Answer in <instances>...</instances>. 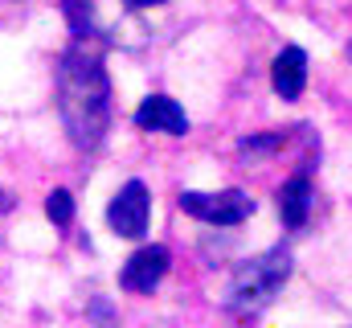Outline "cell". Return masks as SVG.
Returning a JSON list of instances; mask_svg holds the SVG:
<instances>
[{
	"label": "cell",
	"instance_id": "5bb4252c",
	"mask_svg": "<svg viewBox=\"0 0 352 328\" xmlns=\"http://www.w3.org/2000/svg\"><path fill=\"white\" fill-rule=\"evenodd\" d=\"M349 58H352V45H349Z\"/></svg>",
	"mask_w": 352,
	"mask_h": 328
},
{
	"label": "cell",
	"instance_id": "5b68a950",
	"mask_svg": "<svg viewBox=\"0 0 352 328\" xmlns=\"http://www.w3.org/2000/svg\"><path fill=\"white\" fill-rule=\"evenodd\" d=\"M164 275H168V250H164V246H140V250L123 263L119 283H123V291L144 296V291H152Z\"/></svg>",
	"mask_w": 352,
	"mask_h": 328
},
{
	"label": "cell",
	"instance_id": "52a82bcc",
	"mask_svg": "<svg viewBox=\"0 0 352 328\" xmlns=\"http://www.w3.org/2000/svg\"><path fill=\"white\" fill-rule=\"evenodd\" d=\"M270 82H274V90L283 99H299L303 94V82H307V54L299 45H287L274 58V66H270Z\"/></svg>",
	"mask_w": 352,
	"mask_h": 328
},
{
	"label": "cell",
	"instance_id": "8992f818",
	"mask_svg": "<svg viewBox=\"0 0 352 328\" xmlns=\"http://www.w3.org/2000/svg\"><path fill=\"white\" fill-rule=\"evenodd\" d=\"M135 123L144 127V132H164V136H184L188 132V115H184V107L168 99V94H152V99H144L140 103V111H135Z\"/></svg>",
	"mask_w": 352,
	"mask_h": 328
},
{
	"label": "cell",
	"instance_id": "4fadbf2b",
	"mask_svg": "<svg viewBox=\"0 0 352 328\" xmlns=\"http://www.w3.org/2000/svg\"><path fill=\"white\" fill-rule=\"evenodd\" d=\"M0 209H8V193L4 189H0Z\"/></svg>",
	"mask_w": 352,
	"mask_h": 328
},
{
	"label": "cell",
	"instance_id": "3957f363",
	"mask_svg": "<svg viewBox=\"0 0 352 328\" xmlns=\"http://www.w3.org/2000/svg\"><path fill=\"white\" fill-rule=\"evenodd\" d=\"M180 209L197 222L209 226H242L254 214V201L242 189H226V193H180Z\"/></svg>",
	"mask_w": 352,
	"mask_h": 328
},
{
	"label": "cell",
	"instance_id": "277c9868",
	"mask_svg": "<svg viewBox=\"0 0 352 328\" xmlns=\"http://www.w3.org/2000/svg\"><path fill=\"white\" fill-rule=\"evenodd\" d=\"M148 214H152V197L140 181H127L107 205V222L119 238H140L148 230Z\"/></svg>",
	"mask_w": 352,
	"mask_h": 328
},
{
	"label": "cell",
	"instance_id": "7c38bea8",
	"mask_svg": "<svg viewBox=\"0 0 352 328\" xmlns=\"http://www.w3.org/2000/svg\"><path fill=\"white\" fill-rule=\"evenodd\" d=\"M131 8H152V4H164V0H127Z\"/></svg>",
	"mask_w": 352,
	"mask_h": 328
},
{
	"label": "cell",
	"instance_id": "7a4b0ae2",
	"mask_svg": "<svg viewBox=\"0 0 352 328\" xmlns=\"http://www.w3.org/2000/svg\"><path fill=\"white\" fill-rule=\"evenodd\" d=\"M287 275H291V254L287 250H266L258 258H246L234 271L230 287H226V312L230 316H258L278 296Z\"/></svg>",
	"mask_w": 352,
	"mask_h": 328
},
{
	"label": "cell",
	"instance_id": "30bf717a",
	"mask_svg": "<svg viewBox=\"0 0 352 328\" xmlns=\"http://www.w3.org/2000/svg\"><path fill=\"white\" fill-rule=\"evenodd\" d=\"M62 12H66L74 37H87L90 33V0H62Z\"/></svg>",
	"mask_w": 352,
	"mask_h": 328
},
{
	"label": "cell",
	"instance_id": "9c48e42d",
	"mask_svg": "<svg viewBox=\"0 0 352 328\" xmlns=\"http://www.w3.org/2000/svg\"><path fill=\"white\" fill-rule=\"evenodd\" d=\"M45 214H50L54 226H70V222H74V197H70L66 189H54V193L45 197Z\"/></svg>",
	"mask_w": 352,
	"mask_h": 328
},
{
	"label": "cell",
	"instance_id": "8fae6325",
	"mask_svg": "<svg viewBox=\"0 0 352 328\" xmlns=\"http://www.w3.org/2000/svg\"><path fill=\"white\" fill-rule=\"evenodd\" d=\"M283 132H270V136H250V140H242V152L246 156H258V152H274V148H283Z\"/></svg>",
	"mask_w": 352,
	"mask_h": 328
},
{
	"label": "cell",
	"instance_id": "6da1fadb",
	"mask_svg": "<svg viewBox=\"0 0 352 328\" xmlns=\"http://www.w3.org/2000/svg\"><path fill=\"white\" fill-rule=\"evenodd\" d=\"M58 111L78 148H98L111 123V82L87 45H74L58 66Z\"/></svg>",
	"mask_w": 352,
	"mask_h": 328
},
{
	"label": "cell",
	"instance_id": "ba28073f",
	"mask_svg": "<svg viewBox=\"0 0 352 328\" xmlns=\"http://www.w3.org/2000/svg\"><path fill=\"white\" fill-rule=\"evenodd\" d=\"M307 209H311V181L299 172V176H291V181L278 189V214H283V226L299 230V226L307 222Z\"/></svg>",
	"mask_w": 352,
	"mask_h": 328
}]
</instances>
